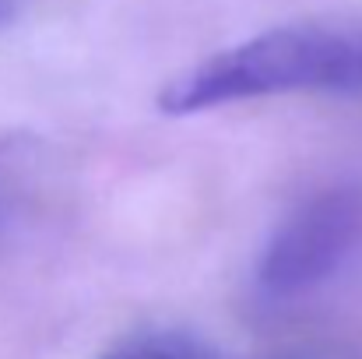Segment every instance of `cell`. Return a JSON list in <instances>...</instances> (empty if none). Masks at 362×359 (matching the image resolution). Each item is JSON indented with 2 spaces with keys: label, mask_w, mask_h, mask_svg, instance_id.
Instances as JSON below:
<instances>
[{
  "label": "cell",
  "mask_w": 362,
  "mask_h": 359,
  "mask_svg": "<svg viewBox=\"0 0 362 359\" xmlns=\"http://www.w3.org/2000/svg\"><path fill=\"white\" fill-rule=\"evenodd\" d=\"M362 96V28L278 25L169 78L158 110L204 113L274 96Z\"/></svg>",
  "instance_id": "cell-1"
},
{
  "label": "cell",
  "mask_w": 362,
  "mask_h": 359,
  "mask_svg": "<svg viewBox=\"0 0 362 359\" xmlns=\"http://www.w3.org/2000/svg\"><path fill=\"white\" fill-rule=\"evenodd\" d=\"M362 250V187L341 183L299 201L257 257L253 292L285 307L324 289Z\"/></svg>",
  "instance_id": "cell-2"
},
{
  "label": "cell",
  "mask_w": 362,
  "mask_h": 359,
  "mask_svg": "<svg viewBox=\"0 0 362 359\" xmlns=\"http://www.w3.org/2000/svg\"><path fill=\"white\" fill-rule=\"evenodd\" d=\"M103 359H211L208 349L183 331H144L117 346Z\"/></svg>",
  "instance_id": "cell-3"
},
{
  "label": "cell",
  "mask_w": 362,
  "mask_h": 359,
  "mask_svg": "<svg viewBox=\"0 0 362 359\" xmlns=\"http://www.w3.org/2000/svg\"><path fill=\"white\" fill-rule=\"evenodd\" d=\"M7 14H11V7H7V0H0V25L7 21Z\"/></svg>",
  "instance_id": "cell-4"
}]
</instances>
